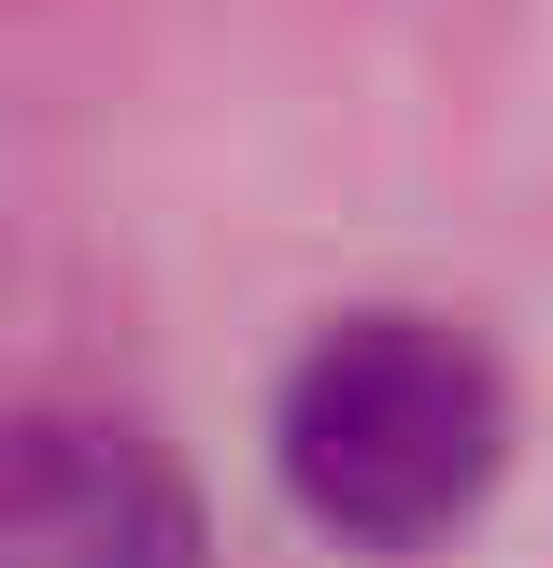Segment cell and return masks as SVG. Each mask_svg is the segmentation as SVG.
Here are the masks:
<instances>
[{"mask_svg": "<svg viewBox=\"0 0 553 568\" xmlns=\"http://www.w3.org/2000/svg\"><path fill=\"white\" fill-rule=\"evenodd\" d=\"M270 455H284V497L327 540L426 555V540H454L496 497V455H511L496 355L469 327H440V313H341L284 369Z\"/></svg>", "mask_w": 553, "mask_h": 568, "instance_id": "obj_1", "label": "cell"}, {"mask_svg": "<svg viewBox=\"0 0 553 568\" xmlns=\"http://www.w3.org/2000/svg\"><path fill=\"white\" fill-rule=\"evenodd\" d=\"M0 568H213L185 469L114 413H43L0 484Z\"/></svg>", "mask_w": 553, "mask_h": 568, "instance_id": "obj_2", "label": "cell"}]
</instances>
